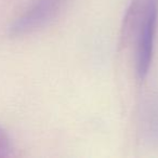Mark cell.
I'll use <instances>...</instances> for the list:
<instances>
[{"instance_id": "obj_1", "label": "cell", "mask_w": 158, "mask_h": 158, "mask_svg": "<svg viewBox=\"0 0 158 158\" xmlns=\"http://www.w3.org/2000/svg\"><path fill=\"white\" fill-rule=\"evenodd\" d=\"M158 18V0H132L125 19V38L134 36L136 74L144 79L152 64Z\"/></svg>"}, {"instance_id": "obj_2", "label": "cell", "mask_w": 158, "mask_h": 158, "mask_svg": "<svg viewBox=\"0 0 158 158\" xmlns=\"http://www.w3.org/2000/svg\"><path fill=\"white\" fill-rule=\"evenodd\" d=\"M66 0H35L9 27V35L20 37L36 31L51 23L61 11Z\"/></svg>"}, {"instance_id": "obj_3", "label": "cell", "mask_w": 158, "mask_h": 158, "mask_svg": "<svg viewBox=\"0 0 158 158\" xmlns=\"http://www.w3.org/2000/svg\"><path fill=\"white\" fill-rule=\"evenodd\" d=\"M12 142L8 132L0 126V158L10 157L12 155Z\"/></svg>"}]
</instances>
